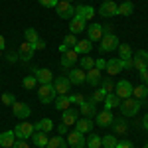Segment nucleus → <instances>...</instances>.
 <instances>
[{"label":"nucleus","instance_id":"1","mask_svg":"<svg viewBox=\"0 0 148 148\" xmlns=\"http://www.w3.org/2000/svg\"><path fill=\"white\" fill-rule=\"evenodd\" d=\"M119 107H121V113H123V116H134V114L140 111L142 101H138V99H134V97H128V99H123Z\"/></svg>","mask_w":148,"mask_h":148},{"label":"nucleus","instance_id":"2","mask_svg":"<svg viewBox=\"0 0 148 148\" xmlns=\"http://www.w3.org/2000/svg\"><path fill=\"white\" fill-rule=\"evenodd\" d=\"M57 97L56 93V87H53V83H47V85H40V89H38V99L44 103V105H49V103H53Z\"/></svg>","mask_w":148,"mask_h":148},{"label":"nucleus","instance_id":"3","mask_svg":"<svg viewBox=\"0 0 148 148\" xmlns=\"http://www.w3.org/2000/svg\"><path fill=\"white\" fill-rule=\"evenodd\" d=\"M119 38L113 34V32H109V34H105L101 38V46H99V49H101V53H109V51H114L116 47H119Z\"/></svg>","mask_w":148,"mask_h":148},{"label":"nucleus","instance_id":"4","mask_svg":"<svg viewBox=\"0 0 148 148\" xmlns=\"http://www.w3.org/2000/svg\"><path fill=\"white\" fill-rule=\"evenodd\" d=\"M97 14H101L103 18H113V16H119V4L114 0H103V4L99 6Z\"/></svg>","mask_w":148,"mask_h":148},{"label":"nucleus","instance_id":"5","mask_svg":"<svg viewBox=\"0 0 148 148\" xmlns=\"http://www.w3.org/2000/svg\"><path fill=\"white\" fill-rule=\"evenodd\" d=\"M132 83L128 79H121L116 85H114V95L119 97V99H128V97H132Z\"/></svg>","mask_w":148,"mask_h":148},{"label":"nucleus","instance_id":"6","mask_svg":"<svg viewBox=\"0 0 148 148\" xmlns=\"http://www.w3.org/2000/svg\"><path fill=\"white\" fill-rule=\"evenodd\" d=\"M67 146L71 148H85V142H87V138H85V134L83 132H79V130H71V132H67Z\"/></svg>","mask_w":148,"mask_h":148},{"label":"nucleus","instance_id":"7","mask_svg":"<svg viewBox=\"0 0 148 148\" xmlns=\"http://www.w3.org/2000/svg\"><path fill=\"white\" fill-rule=\"evenodd\" d=\"M56 12H57L59 18H63V20H71V18L75 16V6H73L71 2H57Z\"/></svg>","mask_w":148,"mask_h":148},{"label":"nucleus","instance_id":"8","mask_svg":"<svg viewBox=\"0 0 148 148\" xmlns=\"http://www.w3.org/2000/svg\"><path fill=\"white\" fill-rule=\"evenodd\" d=\"M51 83H53V87H56V93H57V95H69L71 81L67 79V75H59V77H56Z\"/></svg>","mask_w":148,"mask_h":148},{"label":"nucleus","instance_id":"9","mask_svg":"<svg viewBox=\"0 0 148 148\" xmlns=\"http://www.w3.org/2000/svg\"><path fill=\"white\" fill-rule=\"evenodd\" d=\"M34 125L32 123H18L16 125V128H14V134H16V138H22V140H26V138H30L32 134H34Z\"/></svg>","mask_w":148,"mask_h":148},{"label":"nucleus","instance_id":"10","mask_svg":"<svg viewBox=\"0 0 148 148\" xmlns=\"http://www.w3.org/2000/svg\"><path fill=\"white\" fill-rule=\"evenodd\" d=\"M77 61H79V53H77L73 47L67 49L65 53H61V67H63V69H71Z\"/></svg>","mask_w":148,"mask_h":148},{"label":"nucleus","instance_id":"11","mask_svg":"<svg viewBox=\"0 0 148 148\" xmlns=\"http://www.w3.org/2000/svg\"><path fill=\"white\" fill-rule=\"evenodd\" d=\"M132 65H134V69H138V71L148 69V51L146 49H138L136 53L132 56Z\"/></svg>","mask_w":148,"mask_h":148},{"label":"nucleus","instance_id":"12","mask_svg":"<svg viewBox=\"0 0 148 148\" xmlns=\"http://www.w3.org/2000/svg\"><path fill=\"white\" fill-rule=\"evenodd\" d=\"M105 36V26L103 24H91V26H87V40H91V42H101V38Z\"/></svg>","mask_w":148,"mask_h":148},{"label":"nucleus","instance_id":"13","mask_svg":"<svg viewBox=\"0 0 148 148\" xmlns=\"http://www.w3.org/2000/svg\"><path fill=\"white\" fill-rule=\"evenodd\" d=\"M12 113H14V116H16V119H22V121H26V119L32 114V109H30L26 103L16 101L14 105H12Z\"/></svg>","mask_w":148,"mask_h":148},{"label":"nucleus","instance_id":"14","mask_svg":"<svg viewBox=\"0 0 148 148\" xmlns=\"http://www.w3.org/2000/svg\"><path fill=\"white\" fill-rule=\"evenodd\" d=\"M67 79L71 81V85H83V83H87V71H83V69H69L67 73Z\"/></svg>","mask_w":148,"mask_h":148},{"label":"nucleus","instance_id":"15","mask_svg":"<svg viewBox=\"0 0 148 148\" xmlns=\"http://www.w3.org/2000/svg\"><path fill=\"white\" fill-rule=\"evenodd\" d=\"M75 16L85 20V22H89V20L95 18V8L89 6V4H79V6H75Z\"/></svg>","mask_w":148,"mask_h":148},{"label":"nucleus","instance_id":"16","mask_svg":"<svg viewBox=\"0 0 148 148\" xmlns=\"http://www.w3.org/2000/svg\"><path fill=\"white\" fill-rule=\"evenodd\" d=\"M34 77H36V81H38L40 85H47V83H51V81H53V73H51L49 69L36 67L34 69Z\"/></svg>","mask_w":148,"mask_h":148},{"label":"nucleus","instance_id":"17","mask_svg":"<svg viewBox=\"0 0 148 148\" xmlns=\"http://www.w3.org/2000/svg\"><path fill=\"white\" fill-rule=\"evenodd\" d=\"M93 128H95V123H93V119H89V116H81V119H77V123H75V130H79L83 134L93 132Z\"/></svg>","mask_w":148,"mask_h":148},{"label":"nucleus","instance_id":"18","mask_svg":"<svg viewBox=\"0 0 148 148\" xmlns=\"http://www.w3.org/2000/svg\"><path fill=\"white\" fill-rule=\"evenodd\" d=\"M34 53H36V49L30 42H24V44H20V47H18V59H22V61H30V59L34 57Z\"/></svg>","mask_w":148,"mask_h":148},{"label":"nucleus","instance_id":"19","mask_svg":"<svg viewBox=\"0 0 148 148\" xmlns=\"http://www.w3.org/2000/svg\"><path fill=\"white\" fill-rule=\"evenodd\" d=\"M77 119H79V111H77L75 107H69L67 111H61V123H63V125H67V126L75 125Z\"/></svg>","mask_w":148,"mask_h":148},{"label":"nucleus","instance_id":"20","mask_svg":"<svg viewBox=\"0 0 148 148\" xmlns=\"http://www.w3.org/2000/svg\"><path fill=\"white\" fill-rule=\"evenodd\" d=\"M113 121H114L113 111H107V109H103L101 113L95 114V123H97L99 126H111V125H113Z\"/></svg>","mask_w":148,"mask_h":148},{"label":"nucleus","instance_id":"21","mask_svg":"<svg viewBox=\"0 0 148 148\" xmlns=\"http://www.w3.org/2000/svg\"><path fill=\"white\" fill-rule=\"evenodd\" d=\"M85 30H87V22H85V20H81L77 16H73V18L69 20V34L77 36V34H81V32H85Z\"/></svg>","mask_w":148,"mask_h":148},{"label":"nucleus","instance_id":"22","mask_svg":"<svg viewBox=\"0 0 148 148\" xmlns=\"http://www.w3.org/2000/svg\"><path fill=\"white\" fill-rule=\"evenodd\" d=\"M105 71H107L109 75H119V73L123 71V63H121V59H119V57H111V59H107Z\"/></svg>","mask_w":148,"mask_h":148},{"label":"nucleus","instance_id":"23","mask_svg":"<svg viewBox=\"0 0 148 148\" xmlns=\"http://www.w3.org/2000/svg\"><path fill=\"white\" fill-rule=\"evenodd\" d=\"M111 126H113V134L114 136H123V134H126V130H128V123L125 121V116L114 119Z\"/></svg>","mask_w":148,"mask_h":148},{"label":"nucleus","instance_id":"24","mask_svg":"<svg viewBox=\"0 0 148 148\" xmlns=\"http://www.w3.org/2000/svg\"><path fill=\"white\" fill-rule=\"evenodd\" d=\"M14 142H16V134H14V130H6V132L0 134V148H12V146H14Z\"/></svg>","mask_w":148,"mask_h":148},{"label":"nucleus","instance_id":"25","mask_svg":"<svg viewBox=\"0 0 148 148\" xmlns=\"http://www.w3.org/2000/svg\"><path fill=\"white\" fill-rule=\"evenodd\" d=\"M79 56H89V51L93 49V42L91 40H79L77 44H75V47H73Z\"/></svg>","mask_w":148,"mask_h":148},{"label":"nucleus","instance_id":"26","mask_svg":"<svg viewBox=\"0 0 148 148\" xmlns=\"http://www.w3.org/2000/svg\"><path fill=\"white\" fill-rule=\"evenodd\" d=\"M32 142H34L36 146H40V148H46L47 146V132H42V130H34V134H32Z\"/></svg>","mask_w":148,"mask_h":148},{"label":"nucleus","instance_id":"27","mask_svg":"<svg viewBox=\"0 0 148 148\" xmlns=\"http://www.w3.org/2000/svg\"><path fill=\"white\" fill-rule=\"evenodd\" d=\"M101 79H103V71H101V69L93 67V69L87 71V83H89V85L95 87V85H99V83H101Z\"/></svg>","mask_w":148,"mask_h":148},{"label":"nucleus","instance_id":"28","mask_svg":"<svg viewBox=\"0 0 148 148\" xmlns=\"http://www.w3.org/2000/svg\"><path fill=\"white\" fill-rule=\"evenodd\" d=\"M121 101H123V99H119L114 93H107V97H105L103 105H105V109H107V111H113L114 107H119V105H121Z\"/></svg>","mask_w":148,"mask_h":148},{"label":"nucleus","instance_id":"29","mask_svg":"<svg viewBox=\"0 0 148 148\" xmlns=\"http://www.w3.org/2000/svg\"><path fill=\"white\" fill-rule=\"evenodd\" d=\"M34 128L42 130V132H49V130H53V121L51 119H42V121L34 123Z\"/></svg>","mask_w":148,"mask_h":148},{"label":"nucleus","instance_id":"30","mask_svg":"<svg viewBox=\"0 0 148 148\" xmlns=\"http://www.w3.org/2000/svg\"><path fill=\"white\" fill-rule=\"evenodd\" d=\"M56 109L57 111H67L69 107H71V101H69V95H59L56 97Z\"/></svg>","mask_w":148,"mask_h":148},{"label":"nucleus","instance_id":"31","mask_svg":"<svg viewBox=\"0 0 148 148\" xmlns=\"http://www.w3.org/2000/svg\"><path fill=\"white\" fill-rule=\"evenodd\" d=\"M46 148H67V140L61 136H51L49 140H47V146Z\"/></svg>","mask_w":148,"mask_h":148},{"label":"nucleus","instance_id":"32","mask_svg":"<svg viewBox=\"0 0 148 148\" xmlns=\"http://www.w3.org/2000/svg\"><path fill=\"white\" fill-rule=\"evenodd\" d=\"M119 59H132V47L128 44H119Z\"/></svg>","mask_w":148,"mask_h":148},{"label":"nucleus","instance_id":"33","mask_svg":"<svg viewBox=\"0 0 148 148\" xmlns=\"http://www.w3.org/2000/svg\"><path fill=\"white\" fill-rule=\"evenodd\" d=\"M132 97H134V99H138V101H144V99L148 97V87L140 83L138 87H134V89H132Z\"/></svg>","mask_w":148,"mask_h":148},{"label":"nucleus","instance_id":"34","mask_svg":"<svg viewBox=\"0 0 148 148\" xmlns=\"http://www.w3.org/2000/svg\"><path fill=\"white\" fill-rule=\"evenodd\" d=\"M79 113L83 114V116H95V105H91L89 101H85V103H81L79 105Z\"/></svg>","mask_w":148,"mask_h":148},{"label":"nucleus","instance_id":"35","mask_svg":"<svg viewBox=\"0 0 148 148\" xmlns=\"http://www.w3.org/2000/svg\"><path fill=\"white\" fill-rule=\"evenodd\" d=\"M132 12H134V4L130 0H125L123 4H119V14L121 16H130Z\"/></svg>","mask_w":148,"mask_h":148},{"label":"nucleus","instance_id":"36","mask_svg":"<svg viewBox=\"0 0 148 148\" xmlns=\"http://www.w3.org/2000/svg\"><path fill=\"white\" fill-rule=\"evenodd\" d=\"M85 146H87V148H101V136H99V134H95V132H89Z\"/></svg>","mask_w":148,"mask_h":148},{"label":"nucleus","instance_id":"37","mask_svg":"<svg viewBox=\"0 0 148 148\" xmlns=\"http://www.w3.org/2000/svg\"><path fill=\"white\" fill-rule=\"evenodd\" d=\"M79 67L83 69V71H89V69L95 67V59H93V57H89V56L79 57Z\"/></svg>","mask_w":148,"mask_h":148},{"label":"nucleus","instance_id":"38","mask_svg":"<svg viewBox=\"0 0 148 148\" xmlns=\"http://www.w3.org/2000/svg\"><path fill=\"white\" fill-rule=\"evenodd\" d=\"M105 97H107V93H105L101 87H99L97 91H93V95H91V99H89V103H91V105H99V103L105 101Z\"/></svg>","mask_w":148,"mask_h":148},{"label":"nucleus","instance_id":"39","mask_svg":"<svg viewBox=\"0 0 148 148\" xmlns=\"http://www.w3.org/2000/svg\"><path fill=\"white\" fill-rule=\"evenodd\" d=\"M24 38H26V42L36 44V42L40 40V34H38V30H36V28H28V30L24 32Z\"/></svg>","mask_w":148,"mask_h":148},{"label":"nucleus","instance_id":"40","mask_svg":"<svg viewBox=\"0 0 148 148\" xmlns=\"http://www.w3.org/2000/svg\"><path fill=\"white\" fill-rule=\"evenodd\" d=\"M116 140H119V138L114 136V134H107V136H101V146H103V148H114Z\"/></svg>","mask_w":148,"mask_h":148},{"label":"nucleus","instance_id":"41","mask_svg":"<svg viewBox=\"0 0 148 148\" xmlns=\"http://www.w3.org/2000/svg\"><path fill=\"white\" fill-rule=\"evenodd\" d=\"M77 42H79V40H77V36L67 34L65 38H63V42H61V44H63L65 47H69V49H71V47H75V44H77Z\"/></svg>","mask_w":148,"mask_h":148},{"label":"nucleus","instance_id":"42","mask_svg":"<svg viewBox=\"0 0 148 148\" xmlns=\"http://www.w3.org/2000/svg\"><path fill=\"white\" fill-rule=\"evenodd\" d=\"M22 85L26 87V89H30V91H32V89H34L36 85H38V81H36V77H34V75H28V77H24Z\"/></svg>","mask_w":148,"mask_h":148},{"label":"nucleus","instance_id":"43","mask_svg":"<svg viewBox=\"0 0 148 148\" xmlns=\"http://www.w3.org/2000/svg\"><path fill=\"white\" fill-rule=\"evenodd\" d=\"M101 89L105 93H113V89H114L113 79H101Z\"/></svg>","mask_w":148,"mask_h":148},{"label":"nucleus","instance_id":"44","mask_svg":"<svg viewBox=\"0 0 148 148\" xmlns=\"http://www.w3.org/2000/svg\"><path fill=\"white\" fill-rule=\"evenodd\" d=\"M0 101H2V105H6V107H12V105L16 103V99H14L12 93H4V95L0 97Z\"/></svg>","mask_w":148,"mask_h":148},{"label":"nucleus","instance_id":"45","mask_svg":"<svg viewBox=\"0 0 148 148\" xmlns=\"http://www.w3.org/2000/svg\"><path fill=\"white\" fill-rule=\"evenodd\" d=\"M69 101H71V105H77L79 107L81 103H85V97L81 93H75V95H69Z\"/></svg>","mask_w":148,"mask_h":148},{"label":"nucleus","instance_id":"46","mask_svg":"<svg viewBox=\"0 0 148 148\" xmlns=\"http://www.w3.org/2000/svg\"><path fill=\"white\" fill-rule=\"evenodd\" d=\"M114 148H134V144H132L130 140H126V138H123V140H116V144H114Z\"/></svg>","mask_w":148,"mask_h":148},{"label":"nucleus","instance_id":"47","mask_svg":"<svg viewBox=\"0 0 148 148\" xmlns=\"http://www.w3.org/2000/svg\"><path fill=\"white\" fill-rule=\"evenodd\" d=\"M38 2H40L42 6H46V8H56L59 0H38Z\"/></svg>","mask_w":148,"mask_h":148},{"label":"nucleus","instance_id":"48","mask_svg":"<svg viewBox=\"0 0 148 148\" xmlns=\"http://www.w3.org/2000/svg\"><path fill=\"white\" fill-rule=\"evenodd\" d=\"M138 77H140V83H142V85H148V69L138 71Z\"/></svg>","mask_w":148,"mask_h":148},{"label":"nucleus","instance_id":"49","mask_svg":"<svg viewBox=\"0 0 148 148\" xmlns=\"http://www.w3.org/2000/svg\"><path fill=\"white\" fill-rule=\"evenodd\" d=\"M32 46H34L36 51H40V49H46V40H42V38H40V40H38L36 44H32Z\"/></svg>","mask_w":148,"mask_h":148},{"label":"nucleus","instance_id":"50","mask_svg":"<svg viewBox=\"0 0 148 148\" xmlns=\"http://www.w3.org/2000/svg\"><path fill=\"white\" fill-rule=\"evenodd\" d=\"M12 148H30V144L26 142V140H22V138H18L16 142H14V146Z\"/></svg>","mask_w":148,"mask_h":148},{"label":"nucleus","instance_id":"51","mask_svg":"<svg viewBox=\"0 0 148 148\" xmlns=\"http://www.w3.org/2000/svg\"><path fill=\"white\" fill-rule=\"evenodd\" d=\"M105 65H107V59H103V57H99V59H95V67L97 69H105Z\"/></svg>","mask_w":148,"mask_h":148},{"label":"nucleus","instance_id":"52","mask_svg":"<svg viewBox=\"0 0 148 148\" xmlns=\"http://www.w3.org/2000/svg\"><path fill=\"white\" fill-rule=\"evenodd\" d=\"M16 59H18V53H12V51L6 53V61L8 63H16Z\"/></svg>","mask_w":148,"mask_h":148},{"label":"nucleus","instance_id":"53","mask_svg":"<svg viewBox=\"0 0 148 148\" xmlns=\"http://www.w3.org/2000/svg\"><path fill=\"white\" fill-rule=\"evenodd\" d=\"M121 63H123V69H132V59H121Z\"/></svg>","mask_w":148,"mask_h":148},{"label":"nucleus","instance_id":"54","mask_svg":"<svg viewBox=\"0 0 148 148\" xmlns=\"http://www.w3.org/2000/svg\"><path fill=\"white\" fill-rule=\"evenodd\" d=\"M57 132H59L61 136H63V134H67V125H63V123H61V125L57 126Z\"/></svg>","mask_w":148,"mask_h":148},{"label":"nucleus","instance_id":"55","mask_svg":"<svg viewBox=\"0 0 148 148\" xmlns=\"http://www.w3.org/2000/svg\"><path fill=\"white\" fill-rule=\"evenodd\" d=\"M140 126H142V128H144V130L148 132V113L142 116V123H140Z\"/></svg>","mask_w":148,"mask_h":148},{"label":"nucleus","instance_id":"56","mask_svg":"<svg viewBox=\"0 0 148 148\" xmlns=\"http://www.w3.org/2000/svg\"><path fill=\"white\" fill-rule=\"evenodd\" d=\"M6 49V40H4V36L0 34V51H4Z\"/></svg>","mask_w":148,"mask_h":148},{"label":"nucleus","instance_id":"57","mask_svg":"<svg viewBox=\"0 0 148 148\" xmlns=\"http://www.w3.org/2000/svg\"><path fill=\"white\" fill-rule=\"evenodd\" d=\"M67 49H69V47H65V46H63V44H59V53H65Z\"/></svg>","mask_w":148,"mask_h":148},{"label":"nucleus","instance_id":"58","mask_svg":"<svg viewBox=\"0 0 148 148\" xmlns=\"http://www.w3.org/2000/svg\"><path fill=\"white\" fill-rule=\"evenodd\" d=\"M59 2H73V0H59Z\"/></svg>","mask_w":148,"mask_h":148},{"label":"nucleus","instance_id":"59","mask_svg":"<svg viewBox=\"0 0 148 148\" xmlns=\"http://www.w3.org/2000/svg\"><path fill=\"white\" fill-rule=\"evenodd\" d=\"M144 148H148V144H144Z\"/></svg>","mask_w":148,"mask_h":148},{"label":"nucleus","instance_id":"60","mask_svg":"<svg viewBox=\"0 0 148 148\" xmlns=\"http://www.w3.org/2000/svg\"><path fill=\"white\" fill-rule=\"evenodd\" d=\"M36 148H40V146H36Z\"/></svg>","mask_w":148,"mask_h":148},{"label":"nucleus","instance_id":"61","mask_svg":"<svg viewBox=\"0 0 148 148\" xmlns=\"http://www.w3.org/2000/svg\"><path fill=\"white\" fill-rule=\"evenodd\" d=\"M101 148H103V146H101Z\"/></svg>","mask_w":148,"mask_h":148}]
</instances>
